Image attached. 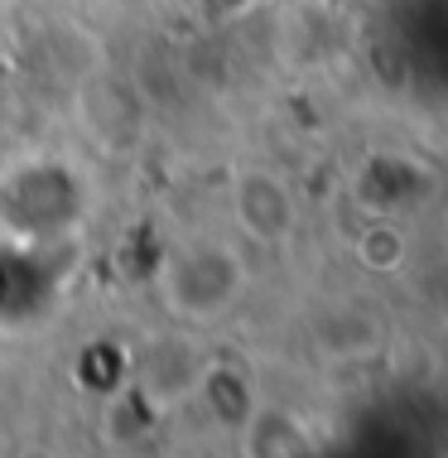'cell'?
Instances as JSON below:
<instances>
[{"label":"cell","instance_id":"obj_2","mask_svg":"<svg viewBox=\"0 0 448 458\" xmlns=\"http://www.w3.org/2000/svg\"><path fill=\"white\" fill-rule=\"evenodd\" d=\"M236 222H241V232L256 242L284 237L290 222H294L284 183L270 179V174H241V183H236Z\"/></svg>","mask_w":448,"mask_h":458},{"label":"cell","instance_id":"obj_1","mask_svg":"<svg viewBox=\"0 0 448 458\" xmlns=\"http://www.w3.org/2000/svg\"><path fill=\"white\" fill-rule=\"evenodd\" d=\"M246 284V266L232 246L222 242H198L169 256L165 276H159V300L169 314L189 318V324H213L227 314Z\"/></svg>","mask_w":448,"mask_h":458}]
</instances>
